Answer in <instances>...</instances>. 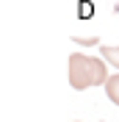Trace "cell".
Instances as JSON below:
<instances>
[{"label": "cell", "instance_id": "cell-1", "mask_svg": "<svg viewBox=\"0 0 119 122\" xmlns=\"http://www.w3.org/2000/svg\"><path fill=\"white\" fill-rule=\"evenodd\" d=\"M108 61L105 58H91L86 53H72L69 56V86L75 92H83V89H91V86H105L108 81V69H105Z\"/></svg>", "mask_w": 119, "mask_h": 122}, {"label": "cell", "instance_id": "cell-2", "mask_svg": "<svg viewBox=\"0 0 119 122\" xmlns=\"http://www.w3.org/2000/svg\"><path fill=\"white\" fill-rule=\"evenodd\" d=\"M105 94H108V100H111L114 106H119V72L105 81Z\"/></svg>", "mask_w": 119, "mask_h": 122}, {"label": "cell", "instance_id": "cell-3", "mask_svg": "<svg viewBox=\"0 0 119 122\" xmlns=\"http://www.w3.org/2000/svg\"><path fill=\"white\" fill-rule=\"evenodd\" d=\"M100 58H105L108 64H114L119 72V47H111V45H103L100 47Z\"/></svg>", "mask_w": 119, "mask_h": 122}, {"label": "cell", "instance_id": "cell-4", "mask_svg": "<svg viewBox=\"0 0 119 122\" xmlns=\"http://www.w3.org/2000/svg\"><path fill=\"white\" fill-rule=\"evenodd\" d=\"M75 122H78V119H75Z\"/></svg>", "mask_w": 119, "mask_h": 122}]
</instances>
